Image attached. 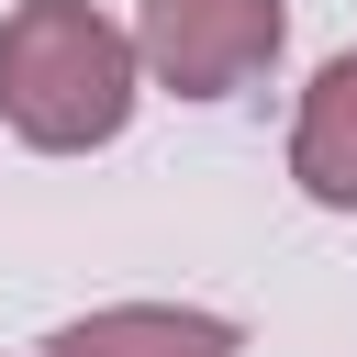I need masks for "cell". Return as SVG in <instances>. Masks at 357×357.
Returning <instances> with one entry per match:
<instances>
[{
  "mask_svg": "<svg viewBox=\"0 0 357 357\" xmlns=\"http://www.w3.org/2000/svg\"><path fill=\"white\" fill-rule=\"evenodd\" d=\"M45 357H245V324L201 312V301H100V312L56 324Z\"/></svg>",
  "mask_w": 357,
  "mask_h": 357,
  "instance_id": "3957f363",
  "label": "cell"
},
{
  "mask_svg": "<svg viewBox=\"0 0 357 357\" xmlns=\"http://www.w3.org/2000/svg\"><path fill=\"white\" fill-rule=\"evenodd\" d=\"M134 33L89 0H22L0 22V123L45 156H89L134 123Z\"/></svg>",
  "mask_w": 357,
  "mask_h": 357,
  "instance_id": "6da1fadb",
  "label": "cell"
},
{
  "mask_svg": "<svg viewBox=\"0 0 357 357\" xmlns=\"http://www.w3.org/2000/svg\"><path fill=\"white\" fill-rule=\"evenodd\" d=\"M290 45V0H145L134 11V67L178 100H234L268 78Z\"/></svg>",
  "mask_w": 357,
  "mask_h": 357,
  "instance_id": "7a4b0ae2",
  "label": "cell"
},
{
  "mask_svg": "<svg viewBox=\"0 0 357 357\" xmlns=\"http://www.w3.org/2000/svg\"><path fill=\"white\" fill-rule=\"evenodd\" d=\"M290 178H301V201H324V212H357V45L312 67V89H301V123H290Z\"/></svg>",
  "mask_w": 357,
  "mask_h": 357,
  "instance_id": "277c9868",
  "label": "cell"
}]
</instances>
